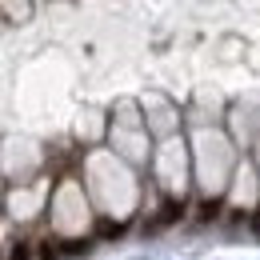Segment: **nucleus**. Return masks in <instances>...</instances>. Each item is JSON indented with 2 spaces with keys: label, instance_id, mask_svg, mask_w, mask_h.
I'll return each instance as SVG.
<instances>
[{
  "label": "nucleus",
  "instance_id": "obj_4",
  "mask_svg": "<svg viewBox=\"0 0 260 260\" xmlns=\"http://www.w3.org/2000/svg\"><path fill=\"white\" fill-rule=\"evenodd\" d=\"M220 212V200H208V204H200V220H212Z\"/></svg>",
  "mask_w": 260,
  "mask_h": 260
},
{
  "label": "nucleus",
  "instance_id": "obj_5",
  "mask_svg": "<svg viewBox=\"0 0 260 260\" xmlns=\"http://www.w3.org/2000/svg\"><path fill=\"white\" fill-rule=\"evenodd\" d=\"M40 260H60V252H56V248H52V240H48V244H44V248H40Z\"/></svg>",
  "mask_w": 260,
  "mask_h": 260
},
{
  "label": "nucleus",
  "instance_id": "obj_1",
  "mask_svg": "<svg viewBox=\"0 0 260 260\" xmlns=\"http://www.w3.org/2000/svg\"><path fill=\"white\" fill-rule=\"evenodd\" d=\"M180 212H184V208H180L176 200H168V204H164V212H160V220H156V224H152V228H164V224H172V220H176Z\"/></svg>",
  "mask_w": 260,
  "mask_h": 260
},
{
  "label": "nucleus",
  "instance_id": "obj_7",
  "mask_svg": "<svg viewBox=\"0 0 260 260\" xmlns=\"http://www.w3.org/2000/svg\"><path fill=\"white\" fill-rule=\"evenodd\" d=\"M252 232L260 236V204H256V216H252Z\"/></svg>",
  "mask_w": 260,
  "mask_h": 260
},
{
  "label": "nucleus",
  "instance_id": "obj_3",
  "mask_svg": "<svg viewBox=\"0 0 260 260\" xmlns=\"http://www.w3.org/2000/svg\"><path fill=\"white\" fill-rule=\"evenodd\" d=\"M96 232H100V236H124V224H116V220H100Z\"/></svg>",
  "mask_w": 260,
  "mask_h": 260
},
{
  "label": "nucleus",
  "instance_id": "obj_6",
  "mask_svg": "<svg viewBox=\"0 0 260 260\" xmlns=\"http://www.w3.org/2000/svg\"><path fill=\"white\" fill-rule=\"evenodd\" d=\"M12 260H28V244H16V248H12Z\"/></svg>",
  "mask_w": 260,
  "mask_h": 260
},
{
  "label": "nucleus",
  "instance_id": "obj_2",
  "mask_svg": "<svg viewBox=\"0 0 260 260\" xmlns=\"http://www.w3.org/2000/svg\"><path fill=\"white\" fill-rule=\"evenodd\" d=\"M88 240H64V256H88Z\"/></svg>",
  "mask_w": 260,
  "mask_h": 260
}]
</instances>
